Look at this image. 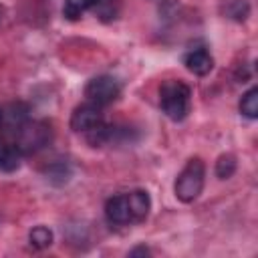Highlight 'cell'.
I'll use <instances>...</instances> for the list:
<instances>
[{
    "mask_svg": "<svg viewBox=\"0 0 258 258\" xmlns=\"http://www.w3.org/2000/svg\"><path fill=\"white\" fill-rule=\"evenodd\" d=\"M105 218L113 226H125L131 224V210H129V200L127 194H119L107 200L105 204Z\"/></svg>",
    "mask_w": 258,
    "mask_h": 258,
    "instance_id": "8992f818",
    "label": "cell"
},
{
    "mask_svg": "<svg viewBox=\"0 0 258 258\" xmlns=\"http://www.w3.org/2000/svg\"><path fill=\"white\" fill-rule=\"evenodd\" d=\"M52 139V129L46 121H34L28 119L18 131H16V141L14 145L20 149L22 155L36 153L38 149L46 147Z\"/></svg>",
    "mask_w": 258,
    "mask_h": 258,
    "instance_id": "3957f363",
    "label": "cell"
},
{
    "mask_svg": "<svg viewBox=\"0 0 258 258\" xmlns=\"http://www.w3.org/2000/svg\"><path fill=\"white\" fill-rule=\"evenodd\" d=\"M159 107L171 121H183L191 109V89L183 81H163L159 87Z\"/></svg>",
    "mask_w": 258,
    "mask_h": 258,
    "instance_id": "6da1fadb",
    "label": "cell"
},
{
    "mask_svg": "<svg viewBox=\"0 0 258 258\" xmlns=\"http://www.w3.org/2000/svg\"><path fill=\"white\" fill-rule=\"evenodd\" d=\"M30 119V109H28V105H24V103H10L8 107H6V111H2V121H6V125L16 133L26 121Z\"/></svg>",
    "mask_w": 258,
    "mask_h": 258,
    "instance_id": "9c48e42d",
    "label": "cell"
},
{
    "mask_svg": "<svg viewBox=\"0 0 258 258\" xmlns=\"http://www.w3.org/2000/svg\"><path fill=\"white\" fill-rule=\"evenodd\" d=\"M2 12H4V10H2V6H0V20H2Z\"/></svg>",
    "mask_w": 258,
    "mask_h": 258,
    "instance_id": "ac0fdd59",
    "label": "cell"
},
{
    "mask_svg": "<svg viewBox=\"0 0 258 258\" xmlns=\"http://www.w3.org/2000/svg\"><path fill=\"white\" fill-rule=\"evenodd\" d=\"M0 125H2V109H0Z\"/></svg>",
    "mask_w": 258,
    "mask_h": 258,
    "instance_id": "d6986e66",
    "label": "cell"
},
{
    "mask_svg": "<svg viewBox=\"0 0 258 258\" xmlns=\"http://www.w3.org/2000/svg\"><path fill=\"white\" fill-rule=\"evenodd\" d=\"M52 230L46 228V226H34L30 232H28V240H30V246H34L36 250H44L52 244Z\"/></svg>",
    "mask_w": 258,
    "mask_h": 258,
    "instance_id": "5bb4252c",
    "label": "cell"
},
{
    "mask_svg": "<svg viewBox=\"0 0 258 258\" xmlns=\"http://www.w3.org/2000/svg\"><path fill=\"white\" fill-rule=\"evenodd\" d=\"M222 12L236 22H244L250 16V4L248 0H226L222 6Z\"/></svg>",
    "mask_w": 258,
    "mask_h": 258,
    "instance_id": "7c38bea8",
    "label": "cell"
},
{
    "mask_svg": "<svg viewBox=\"0 0 258 258\" xmlns=\"http://www.w3.org/2000/svg\"><path fill=\"white\" fill-rule=\"evenodd\" d=\"M119 95H121V85L117 79L109 75H99L91 79L85 87V97L89 99V103H95L99 107L111 105L113 101L119 99Z\"/></svg>",
    "mask_w": 258,
    "mask_h": 258,
    "instance_id": "277c9868",
    "label": "cell"
},
{
    "mask_svg": "<svg viewBox=\"0 0 258 258\" xmlns=\"http://www.w3.org/2000/svg\"><path fill=\"white\" fill-rule=\"evenodd\" d=\"M44 175H46V179H48L52 185H64V183L71 179L73 169H71V165H69L67 161L58 159V161L50 163V165L44 169Z\"/></svg>",
    "mask_w": 258,
    "mask_h": 258,
    "instance_id": "8fae6325",
    "label": "cell"
},
{
    "mask_svg": "<svg viewBox=\"0 0 258 258\" xmlns=\"http://www.w3.org/2000/svg\"><path fill=\"white\" fill-rule=\"evenodd\" d=\"M147 254H149V248H145V246H137L129 252V256H147Z\"/></svg>",
    "mask_w": 258,
    "mask_h": 258,
    "instance_id": "e0dca14e",
    "label": "cell"
},
{
    "mask_svg": "<svg viewBox=\"0 0 258 258\" xmlns=\"http://www.w3.org/2000/svg\"><path fill=\"white\" fill-rule=\"evenodd\" d=\"M238 107H240V113H242L244 117L256 119V117H258V89H256V87L248 89V91L242 95Z\"/></svg>",
    "mask_w": 258,
    "mask_h": 258,
    "instance_id": "4fadbf2b",
    "label": "cell"
},
{
    "mask_svg": "<svg viewBox=\"0 0 258 258\" xmlns=\"http://www.w3.org/2000/svg\"><path fill=\"white\" fill-rule=\"evenodd\" d=\"M204 181H206V165L200 157H191L185 167L179 171L175 183H173V191L175 198L183 204L194 202L202 189H204Z\"/></svg>",
    "mask_w": 258,
    "mask_h": 258,
    "instance_id": "7a4b0ae2",
    "label": "cell"
},
{
    "mask_svg": "<svg viewBox=\"0 0 258 258\" xmlns=\"http://www.w3.org/2000/svg\"><path fill=\"white\" fill-rule=\"evenodd\" d=\"M129 210H131V222H143L151 210V198L145 189H133L127 194Z\"/></svg>",
    "mask_w": 258,
    "mask_h": 258,
    "instance_id": "ba28073f",
    "label": "cell"
},
{
    "mask_svg": "<svg viewBox=\"0 0 258 258\" xmlns=\"http://www.w3.org/2000/svg\"><path fill=\"white\" fill-rule=\"evenodd\" d=\"M183 64L189 73H194L198 77H204L214 69V58L206 48H194V50L185 52Z\"/></svg>",
    "mask_w": 258,
    "mask_h": 258,
    "instance_id": "52a82bcc",
    "label": "cell"
},
{
    "mask_svg": "<svg viewBox=\"0 0 258 258\" xmlns=\"http://www.w3.org/2000/svg\"><path fill=\"white\" fill-rule=\"evenodd\" d=\"M236 171V157L232 153H222L216 161V175L220 179H230Z\"/></svg>",
    "mask_w": 258,
    "mask_h": 258,
    "instance_id": "2e32d148",
    "label": "cell"
},
{
    "mask_svg": "<svg viewBox=\"0 0 258 258\" xmlns=\"http://www.w3.org/2000/svg\"><path fill=\"white\" fill-rule=\"evenodd\" d=\"M22 163V153L14 143L0 141V171H16Z\"/></svg>",
    "mask_w": 258,
    "mask_h": 258,
    "instance_id": "30bf717a",
    "label": "cell"
},
{
    "mask_svg": "<svg viewBox=\"0 0 258 258\" xmlns=\"http://www.w3.org/2000/svg\"><path fill=\"white\" fill-rule=\"evenodd\" d=\"M101 121H103L101 107L95 105V103H85V105H79L73 111V115H71V129L77 131V133H87L89 129H93Z\"/></svg>",
    "mask_w": 258,
    "mask_h": 258,
    "instance_id": "5b68a950",
    "label": "cell"
},
{
    "mask_svg": "<svg viewBox=\"0 0 258 258\" xmlns=\"http://www.w3.org/2000/svg\"><path fill=\"white\" fill-rule=\"evenodd\" d=\"M97 4H99V0H64L62 14H64L69 20H77L85 10L95 8Z\"/></svg>",
    "mask_w": 258,
    "mask_h": 258,
    "instance_id": "9a60e30c",
    "label": "cell"
}]
</instances>
